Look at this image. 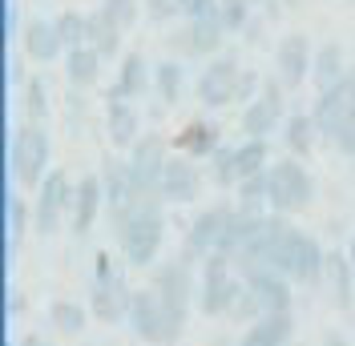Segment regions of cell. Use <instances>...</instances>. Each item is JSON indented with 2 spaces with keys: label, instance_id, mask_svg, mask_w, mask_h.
<instances>
[{
  "label": "cell",
  "instance_id": "d4e9b609",
  "mask_svg": "<svg viewBox=\"0 0 355 346\" xmlns=\"http://www.w3.org/2000/svg\"><path fill=\"white\" fill-rule=\"evenodd\" d=\"M28 217H33V210L24 206V197H17L12 190L4 194V258L12 262V254L21 250V238L24 230H28Z\"/></svg>",
  "mask_w": 355,
  "mask_h": 346
},
{
  "label": "cell",
  "instance_id": "52a82bcc",
  "mask_svg": "<svg viewBox=\"0 0 355 346\" xmlns=\"http://www.w3.org/2000/svg\"><path fill=\"white\" fill-rule=\"evenodd\" d=\"M49 133L41 125H17L12 141H8V170L17 177L21 190H33L44 181V165H49Z\"/></svg>",
  "mask_w": 355,
  "mask_h": 346
},
{
  "label": "cell",
  "instance_id": "4dcf8cb0",
  "mask_svg": "<svg viewBox=\"0 0 355 346\" xmlns=\"http://www.w3.org/2000/svg\"><path fill=\"white\" fill-rule=\"evenodd\" d=\"M234 161H239V181L254 177V173L270 170V145L263 137H246L243 145H234Z\"/></svg>",
  "mask_w": 355,
  "mask_h": 346
},
{
  "label": "cell",
  "instance_id": "f35d334b",
  "mask_svg": "<svg viewBox=\"0 0 355 346\" xmlns=\"http://www.w3.org/2000/svg\"><path fill=\"white\" fill-rule=\"evenodd\" d=\"M146 12H150L154 21H170V17L182 12V4H178V0H146Z\"/></svg>",
  "mask_w": 355,
  "mask_h": 346
},
{
  "label": "cell",
  "instance_id": "7c38bea8",
  "mask_svg": "<svg viewBox=\"0 0 355 346\" xmlns=\"http://www.w3.org/2000/svg\"><path fill=\"white\" fill-rule=\"evenodd\" d=\"M311 117H315V125H319V133L323 137H331L339 125H347L355 117V73L347 69L343 73V81L331 89H323L319 93V101H315V109H311Z\"/></svg>",
  "mask_w": 355,
  "mask_h": 346
},
{
  "label": "cell",
  "instance_id": "f546056e",
  "mask_svg": "<svg viewBox=\"0 0 355 346\" xmlns=\"http://www.w3.org/2000/svg\"><path fill=\"white\" fill-rule=\"evenodd\" d=\"M85 24H89V44L101 53V61L113 57L117 44H121V28H117V21H113L105 8H93V12H85Z\"/></svg>",
  "mask_w": 355,
  "mask_h": 346
},
{
  "label": "cell",
  "instance_id": "e575fe53",
  "mask_svg": "<svg viewBox=\"0 0 355 346\" xmlns=\"http://www.w3.org/2000/svg\"><path fill=\"white\" fill-rule=\"evenodd\" d=\"M182 85H186V73H182L178 61H162V65H154V89H157V97H162L166 105H174L178 97H182Z\"/></svg>",
  "mask_w": 355,
  "mask_h": 346
},
{
  "label": "cell",
  "instance_id": "44dd1931",
  "mask_svg": "<svg viewBox=\"0 0 355 346\" xmlns=\"http://www.w3.org/2000/svg\"><path fill=\"white\" fill-rule=\"evenodd\" d=\"M101 185H105V210H121L133 197V177H130V161L121 157H105L101 165Z\"/></svg>",
  "mask_w": 355,
  "mask_h": 346
},
{
  "label": "cell",
  "instance_id": "9a60e30c",
  "mask_svg": "<svg viewBox=\"0 0 355 346\" xmlns=\"http://www.w3.org/2000/svg\"><path fill=\"white\" fill-rule=\"evenodd\" d=\"M311 61H315V48L307 44V37H303V33H287V37L279 41V48H275V73H279L283 89L307 85Z\"/></svg>",
  "mask_w": 355,
  "mask_h": 346
},
{
  "label": "cell",
  "instance_id": "4fadbf2b",
  "mask_svg": "<svg viewBox=\"0 0 355 346\" xmlns=\"http://www.w3.org/2000/svg\"><path fill=\"white\" fill-rule=\"evenodd\" d=\"M239 61L230 57V53H222V57H214L210 65L198 73V85H194V93H198V105L206 109H222V105H234V85H239Z\"/></svg>",
  "mask_w": 355,
  "mask_h": 346
},
{
  "label": "cell",
  "instance_id": "8d00e7d4",
  "mask_svg": "<svg viewBox=\"0 0 355 346\" xmlns=\"http://www.w3.org/2000/svg\"><path fill=\"white\" fill-rule=\"evenodd\" d=\"M250 4L254 0H218V12H222V24H226V33H239L250 17Z\"/></svg>",
  "mask_w": 355,
  "mask_h": 346
},
{
  "label": "cell",
  "instance_id": "d590c367",
  "mask_svg": "<svg viewBox=\"0 0 355 346\" xmlns=\"http://www.w3.org/2000/svg\"><path fill=\"white\" fill-rule=\"evenodd\" d=\"M21 113H24V121H28V125H41L44 117H49V93H44V81H37V77H28V81H24Z\"/></svg>",
  "mask_w": 355,
  "mask_h": 346
},
{
  "label": "cell",
  "instance_id": "f6af8a7d",
  "mask_svg": "<svg viewBox=\"0 0 355 346\" xmlns=\"http://www.w3.org/2000/svg\"><path fill=\"white\" fill-rule=\"evenodd\" d=\"M352 165H355V153H352Z\"/></svg>",
  "mask_w": 355,
  "mask_h": 346
},
{
  "label": "cell",
  "instance_id": "8fae6325",
  "mask_svg": "<svg viewBox=\"0 0 355 346\" xmlns=\"http://www.w3.org/2000/svg\"><path fill=\"white\" fill-rule=\"evenodd\" d=\"M283 81H275V77H263V93L243 109V133L246 137H270V133L279 129L287 117H283Z\"/></svg>",
  "mask_w": 355,
  "mask_h": 346
},
{
  "label": "cell",
  "instance_id": "4316f807",
  "mask_svg": "<svg viewBox=\"0 0 355 346\" xmlns=\"http://www.w3.org/2000/svg\"><path fill=\"white\" fill-rule=\"evenodd\" d=\"M61 48H65V44L57 37V24L53 21H28L24 24V53H28L33 61H53Z\"/></svg>",
  "mask_w": 355,
  "mask_h": 346
},
{
  "label": "cell",
  "instance_id": "2e32d148",
  "mask_svg": "<svg viewBox=\"0 0 355 346\" xmlns=\"http://www.w3.org/2000/svg\"><path fill=\"white\" fill-rule=\"evenodd\" d=\"M239 278H243L246 290L259 298L263 314H291L295 294H291V282L283 278V274H275V270H266V266H254V270H246Z\"/></svg>",
  "mask_w": 355,
  "mask_h": 346
},
{
  "label": "cell",
  "instance_id": "3957f363",
  "mask_svg": "<svg viewBox=\"0 0 355 346\" xmlns=\"http://www.w3.org/2000/svg\"><path fill=\"white\" fill-rule=\"evenodd\" d=\"M150 290L162 298V306L174 314L178 322H186L190 306H198V262H190L178 250L174 258L157 262L150 270Z\"/></svg>",
  "mask_w": 355,
  "mask_h": 346
},
{
  "label": "cell",
  "instance_id": "6da1fadb",
  "mask_svg": "<svg viewBox=\"0 0 355 346\" xmlns=\"http://www.w3.org/2000/svg\"><path fill=\"white\" fill-rule=\"evenodd\" d=\"M166 201H150V197H130L121 210L110 214V226L117 234V250L121 262L133 270H146L157 262L162 238H166Z\"/></svg>",
  "mask_w": 355,
  "mask_h": 346
},
{
  "label": "cell",
  "instance_id": "74e56055",
  "mask_svg": "<svg viewBox=\"0 0 355 346\" xmlns=\"http://www.w3.org/2000/svg\"><path fill=\"white\" fill-rule=\"evenodd\" d=\"M101 8H105L113 21H117V28H121V33L137 21V0H101Z\"/></svg>",
  "mask_w": 355,
  "mask_h": 346
},
{
  "label": "cell",
  "instance_id": "1f68e13d",
  "mask_svg": "<svg viewBox=\"0 0 355 346\" xmlns=\"http://www.w3.org/2000/svg\"><path fill=\"white\" fill-rule=\"evenodd\" d=\"M85 318H89V310L81 302H69V298L49 302V326L57 334H81L85 330Z\"/></svg>",
  "mask_w": 355,
  "mask_h": 346
},
{
  "label": "cell",
  "instance_id": "ba28073f",
  "mask_svg": "<svg viewBox=\"0 0 355 346\" xmlns=\"http://www.w3.org/2000/svg\"><path fill=\"white\" fill-rule=\"evenodd\" d=\"M73 197H77V185L69 181L65 170H53L44 177L41 185H37V201H33V230L37 234H57L61 230V221L73 217Z\"/></svg>",
  "mask_w": 355,
  "mask_h": 346
},
{
  "label": "cell",
  "instance_id": "30bf717a",
  "mask_svg": "<svg viewBox=\"0 0 355 346\" xmlns=\"http://www.w3.org/2000/svg\"><path fill=\"white\" fill-rule=\"evenodd\" d=\"M234 201H214V206H206L194 221H190V230H186V242H182V254L190 262H206L210 254H218V242L226 234V226H230V217H234Z\"/></svg>",
  "mask_w": 355,
  "mask_h": 346
},
{
  "label": "cell",
  "instance_id": "5b68a950",
  "mask_svg": "<svg viewBox=\"0 0 355 346\" xmlns=\"http://www.w3.org/2000/svg\"><path fill=\"white\" fill-rule=\"evenodd\" d=\"M315 197V181L311 173L299 165V157H279L266 170V210L270 214H303Z\"/></svg>",
  "mask_w": 355,
  "mask_h": 346
},
{
  "label": "cell",
  "instance_id": "ab89813d",
  "mask_svg": "<svg viewBox=\"0 0 355 346\" xmlns=\"http://www.w3.org/2000/svg\"><path fill=\"white\" fill-rule=\"evenodd\" d=\"M182 4V17L190 21V17H210V12H218V0H178Z\"/></svg>",
  "mask_w": 355,
  "mask_h": 346
},
{
  "label": "cell",
  "instance_id": "603a6c76",
  "mask_svg": "<svg viewBox=\"0 0 355 346\" xmlns=\"http://www.w3.org/2000/svg\"><path fill=\"white\" fill-rule=\"evenodd\" d=\"M218 125H214V121H190V125H186V129L178 133V153H186V157H210V153L218 149Z\"/></svg>",
  "mask_w": 355,
  "mask_h": 346
},
{
  "label": "cell",
  "instance_id": "f1b7e54d",
  "mask_svg": "<svg viewBox=\"0 0 355 346\" xmlns=\"http://www.w3.org/2000/svg\"><path fill=\"white\" fill-rule=\"evenodd\" d=\"M315 137H319V125L311 113H291L283 121V145H287L291 157H307L315 149Z\"/></svg>",
  "mask_w": 355,
  "mask_h": 346
},
{
  "label": "cell",
  "instance_id": "d6986e66",
  "mask_svg": "<svg viewBox=\"0 0 355 346\" xmlns=\"http://www.w3.org/2000/svg\"><path fill=\"white\" fill-rule=\"evenodd\" d=\"M154 85V73H146V57L141 53H125L121 69H117V81L110 89V101H133V97H146V89Z\"/></svg>",
  "mask_w": 355,
  "mask_h": 346
},
{
  "label": "cell",
  "instance_id": "484cf974",
  "mask_svg": "<svg viewBox=\"0 0 355 346\" xmlns=\"http://www.w3.org/2000/svg\"><path fill=\"white\" fill-rule=\"evenodd\" d=\"M101 73V53L93 44H81V48H69L65 53V77L73 89H89Z\"/></svg>",
  "mask_w": 355,
  "mask_h": 346
},
{
  "label": "cell",
  "instance_id": "7bdbcfd3",
  "mask_svg": "<svg viewBox=\"0 0 355 346\" xmlns=\"http://www.w3.org/2000/svg\"><path fill=\"white\" fill-rule=\"evenodd\" d=\"M319 346H352V343H347L339 330H331V334H323V343H319Z\"/></svg>",
  "mask_w": 355,
  "mask_h": 346
},
{
  "label": "cell",
  "instance_id": "8992f818",
  "mask_svg": "<svg viewBox=\"0 0 355 346\" xmlns=\"http://www.w3.org/2000/svg\"><path fill=\"white\" fill-rule=\"evenodd\" d=\"M125 326L133 330V338H141L146 346H174L178 338L186 334V322H178L150 286H146V290H133Z\"/></svg>",
  "mask_w": 355,
  "mask_h": 346
},
{
  "label": "cell",
  "instance_id": "cb8c5ba5",
  "mask_svg": "<svg viewBox=\"0 0 355 346\" xmlns=\"http://www.w3.org/2000/svg\"><path fill=\"white\" fill-rule=\"evenodd\" d=\"M343 73H347V69H343V48L335 41L319 44V48H315V61H311V81H315V89L323 93V89L339 85Z\"/></svg>",
  "mask_w": 355,
  "mask_h": 346
},
{
  "label": "cell",
  "instance_id": "836d02e7",
  "mask_svg": "<svg viewBox=\"0 0 355 346\" xmlns=\"http://www.w3.org/2000/svg\"><path fill=\"white\" fill-rule=\"evenodd\" d=\"M206 161H210V181H214L218 190L239 185V161H234V145H218V149L210 153Z\"/></svg>",
  "mask_w": 355,
  "mask_h": 346
},
{
  "label": "cell",
  "instance_id": "b9f144b4",
  "mask_svg": "<svg viewBox=\"0 0 355 346\" xmlns=\"http://www.w3.org/2000/svg\"><path fill=\"white\" fill-rule=\"evenodd\" d=\"M4 346H53V343L41 338V334H21V343H4Z\"/></svg>",
  "mask_w": 355,
  "mask_h": 346
},
{
  "label": "cell",
  "instance_id": "d6a6232c",
  "mask_svg": "<svg viewBox=\"0 0 355 346\" xmlns=\"http://www.w3.org/2000/svg\"><path fill=\"white\" fill-rule=\"evenodd\" d=\"M53 24H57V37H61V44L69 48H81V44H89V24H85V12H73V8H65V12H57L53 17Z\"/></svg>",
  "mask_w": 355,
  "mask_h": 346
},
{
  "label": "cell",
  "instance_id": "83f0119b",
  "mask_svg": "<svg viewBox=\"0 0 355 346\" xmlns=\"http://www.w3.org/2000/svg\"><path fill=\"white\" fill-rule=\"evenodd\" d=\"M352 274H355V266L347 254H327V286H331V302L339 306V310H352L355 302V290H352Z\"/></svg>",
  "mask_w": 355,
  "mask_h": 346
},
{
  "label": "cell",
  "instance_id": "e0dca14e",
  "mask_svg": "<svg viewBox=\"0 0 355 346\" xmlns=\"http://www.w3.org/2000/svg\"><path fill=\"white\" fill-rule=\"evenodd\" d=\"M198 194H202V170L186 153H174L166 161V173H162V201L186 206V201H194Z\"/></svg>",
  "mask_w": 355,
  "mask_h": 346
},
{
  "label": "cell",
  "instance_id": "ac0fdd59",
  "mask_svg": "<svg viewBox=\"0 0 355 346\" xmlns=\"http://www.w3.org/2000/svg\"><path fill=\"white\" fill-rule=\"evenodd\" d=\"M101 206H105V185H101V173H85V177L77 181L73 217H69V226H73V234H77V238H85L89 230H93V221H97V214H101Z\"/></svg>",
  "mask_w": 355,
  "mask_h": 346
},
{
  "label": "cell",
  "instance_id": "7a4b0ae2",
  "mask_svg": "<svg viewBox=\"0 0 355 346\" xmlns=\"http://www.w3.org/2000/svg\"><path fill=\"white\" fill-rule=\"evenodd\" d=\"M133 302V286L125 282V270L113 262L110 250H97L93 258V282H89V314L97 322H125Z\"/></svg>",
  "mask_w": 355,
  "mask_h": 346
},
{
  "label": "cell",
  "instance_id": "5bb4252c",
  "mask_svg": "<svg viewBox=\"0 0 355 346\" xmlns=\"http://www.w3.org/2000/svg\"><path fill=\"white\" fill-rule=\"evenodd\" d=\"M222 37H226L222 12H210V17H190V21L170 37V44H174L182 57H210L222 44Z\"/></svg>",
  "mask_w": 355,
  "mask_h": 346
},
{
  "label": "cell",
  "instance_id": "ee69618b",
  "mask_svg": "<svg viewBox=\"0 0 355 346\" xmlns=\"http://www.w3.org/2000/svg\"><path fill=\"white\" fill-rule=\"evenodd\" d=\"M347 258H352V266H355V238H352V250H347Z\"/></svg>",
  "mask_w": 355,
  "mask_h": 346
},
{
  "label": "cell",
  "instance_id": "60d3db41",
  "mask_svg": "<svg viewBox=\"0 0 355 346\" xmlns=\"http://www.w3.org/2000/svg\"><path fill=\"white\" fill-rule=\"evenodd\" d=\"M4 37H17V4H4Z\"/></svg>",
  "mask_w": 355,
  "mask_h": 346
},
{
  "label": "cell",
  "instance_id": "277c9868",
  "mask_svg": "<svg viewBox=\"0 0 355 346\" xmlns=\"http://www.w3.org/2000/svg\"><path fill=\"white\" fill-rule=\"evenodd\" d=\"M243 286L246 282L239 278L234 262L226 258V254H210L198 266V310L206 318H230Z\"/></svg>",
  "mask_w": 355,
  "mask_h": 346
},
{
  "label": "cell",
  "instance_id": "7402d4cb",
  "mask_svg": "<svg viewBox=\"0 0 355 346\" xmlns=\"http://www.w3.org/2000/svg\"><path fill=\"white\" fill-rule=\"evenodd\" d=\"M110 141L113 149H133L141 141V117L130 101H110Z\"/></svg>",
  "mask_w": 355,
  "mask_h": 346
},
{
  "label": "cell",
  "instance_id": "ffe728a7",
  "mask_svg": "<svg viewBox=\"0 0 355 346\" xmlns=\"http://www.w3.org/2000/svg\"><path fill=\"white\" fill-rule=\"evenodd\" d=\"M291 338H295V318L291 314H263L259 322L246 326L234 346H291Z\"/></svg>",
  "mask_w": 355,
  "mask_h": 346
},
{
  "label": "cell",
  "instance_id": "9c48e42d",
  "mask_svg": "<svg viewBox=\"0 0 355 346\" xmlns=\"http://www.w3.org/2000/svg\"><path fill=\"white\" fill-rule=\"evenodd\" d=\"M130 177H133V197H150V201H162V173H166V161H170V149L157 133H146L137 145L130 149Z\"/></svg>",
  "mask_w": 355,
  "mask_h": 346
}]
</instances>
